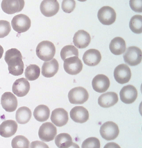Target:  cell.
I'll list each match as a JSON object with an SVG mask.
<instances>
[{
  "mask_svg": "<svg viewBox=\"0 0 142 148\" xmlns=\"http://www.w3.org/2000/svg\"><path fill=\"white\" fill-rule=\"evenodd\" d=\"M97 18L103 25H110L116 21V13L115 10L110 6H103L97 12Z\"/></svg>",
  "mask_w": 142,
  "mask_h": 148,
  "instance_id": "obj_8",
  "label": "cell"
},
{
  "mask_svg": "<svg viewBox=\"0 0 142 148\" xmlns=\"http://www.w3.org/2000/svg\"><path fill=\"white\" fill-rule=\"evenodd\" d=\"M78 50L73 45H67L63 48L61 50L60 56L63 61L70 57H78Z\"/></svg>",
  "mask_w": 142,
  "mask_h": 148,
  "instance_id": "obj_30",
  "label": "cell"
},
{
  "mask_svg": "<svg viewBox=\"0 0 142 148\" xmlns=\"http://www.w3.org/2000/svg\"><path fill=\"white\" fill-rule=\"evenodd\" d=\"M118 101V95L114 92H108L102 94L98 99V104L103 108H109L114 106Z\"/></svg>",
  "mask_w": 142,
  "mask_h": 148,
  "instance_id": "obj_22",
  "label": "cell"
},
{
  "mask_svg": "<svg viewBox=\"0 0 142 148\" xmlns=\"http://www.w3.org/2000/svg\"><path fill=\"white\" fill-rule=\"evenodd\" d=\"M130 29L135 34H141L142 32V16L137 15L133 16L129 22Z\"/></svg>",
  "mask_w": 142,
  "mask_h": 148,
  "instance_id": "obj_29",
  "label": "cell"
},
{
  "mask_svg": "<svg viewBox=\"0 0 142 148\" xmlns=\"http://www.w3.org/2000/svg\"><path fill=\"white\" fill-rule=\"evenodd\" d=\"M17 128V123L16 121L6 120L0 125V135L3 137L9 138L15 135Z\"/></svg>",
  "mask_w": 142,
  "mask_h": 148,
  "instance_id": "obj_21",
  "label": "cell"
},
{
  "mask_svg": "<svg viewBox=\"0 0 142 148\" xmlns=\"http://www.w3.org/2000/svg\"><path fill=\"white\" fill-rule=\"evenodd\" d=\"M100 140L95 137H90L86 139L82 143V148H100Z\"/></svg>",
  "mask_w": 142,
  "mask_h": 148,
  "instance_id": "obj_32",
  "label": "cell"
},
{
  "mask_svg": "<svg viewBox=\"0 0 142 148\" xmlns=\"http://www.w3.org/2000/svg\"><path fill=\"white\" fill-rule=\"evenodd\" d=\"M76 2L74 0H64L62 3V10L66 13H71L75 9Z\"/></svg>",
  "mask_w": 142,
  "mask_h": 148,
  "instance_id": "obj_34",
  "label": "cell"
},
{
  "mask_svg": "<svg viewBox=\"0 0 142 148\" xmlns=\"http://www.w3.org/2000/svg\"><path fill=\"white\" fill-rule=\"evenodd\" d=\"M25 4L23 0H4L1 3V8L6 14L12 15L23 10Z\"/></svg>",
  "mask_w": 142,
  "mask_h": 148,
  "instance_id": "obj_11",
  "label": "cell"
},
{
  "mask_svg": "<svg viewBox=\"0 0 142 148\" xmlns=\"http://www.w3.org/2000/svg\"><path fill=\"white\" fill-rule=\"evenodd\" d=\"M1 103L3 108L9 112L15 111L17 108V99L15 95L10 92H6L3 94Z\"/></svg>",
  "mask_w": 142,
  "mask_h": 148,
  "instance_id": "obj_13",
  "label": "cell"
},
{
  "mask_svg": "<svg viewBox=\"0 0 142 148\" xmlns=\"http://www.w3.org/2000/svg\"><path fill=\"white\" fill-rule=\"evenodd\" d=\"M63 67L67 74L76 75L82 71L83 65L78 57H70L64 61Z\"/></svg>",
  "mask_w": 142,
  "mask_h": 148,
  "instance_id": "obj_9",
  "label": "cell"
},
{
  "mask_svg": "<svg viewBox=\"0 0 142 148\" xmlns=\"http://www.w3.org/2000/svg\"><path fill=\"white\" fill-rule=\"evenodd\" d=\"M32 116V112L27 107H21L18 109L16 113V119L20 124H25L29 122Z\"/></svg>",
  "mask_w": 142,
  "mask_h": 148,
  "instance_id": "obj_27",
  "label": "cell"
},
{
  "mask_svg": "<svg viewBox=\"0 0 142 148\" xmlns=\"http://www.w3.org/2000/svg\"><path fill=\"white\" fill-rule=\"evenodd\" d=\"M68 98L71 104H82L87 101L89 94L86 89L78 86L70 90L68 94Z\"/></svg>",
  "mask_w": 142,
  "mask_h": 148,
  "instance_id": "obj_4",
  "label": "cell"
},
{
  "mask_svg": "<svg viewBox=\"0 0 142 148\" xmlns=\"http://www.w3.org/2000/svg\"><path fill=\"white\" fill-rule=\"evenodd\" d=\"M30 148H48V146L46 144L41 141H35L32 142L31 146Z\"/></svg>",
  "mask_w": 142,
  "mask_h": 148,
  "instance_id": "obj_36",
  "label": "cell"
},
{
  "mask_svg": "<svg viewBox=\"0 0 142 148\" xmlns=\"http://www.w3.org/2000/svg\"><path fill=\"white\" fill-rule=\"evenodd\" d=\"M30 89V83L27 79L24 78L17 79L12 86V91L14 94L18 97L25 96L29 93Z\"/></svg>",
  "mask_w": 142,
  "mask_h": 148,
  "instance_id": "obj_18",
  "label": "cell"
},
{
  "mask_svg": "<svg viewBox=\"0 0 142 148\" xmlns=\"http://www.w3.org/2000/svg\"><path fill=\"white\" fill-rule=\"evenodd\" d=\"M13 30L18 33L27 32L31 27V21L27 15L19 14L14 16L11 22Z\"/></svg>",
  "mask_w": 142,
  "mask_h": 148,
  "instance_id": "obj_5",
  "label": "cell"
},
{
  "mask_svg": "<svg viewBox=\"0 0 142 148\" xmlns=\"http://www.w3.org/2000/svg\"><path fill=\"white\" fill-rule=\"evenodd\" d=\"M51 121L56 126L62 127L67 124L69 121V116L67 111L64 109H55L52 111Z\"/></svg>",
  "mask_w": 142,
  "mask_h": 148,
  "instance_id": "obj_16",
  "label": "cell"
},
{
  "mask_svg": "<svg viewBox=\"0 0 142 148\" xmlns=\"http://www.w3.org/2000/svg\"><path fill=\"white\" fill-rule=\"evenodd\" d=\"M92 86L95 91L103 93L106 91L110 87V79L103 74L97 75L92 80Z\"/></svg>",
  "mask_w": 142,
  "mask_h": 148,
  "instance_id": "obj_15",
  "label": "cell"
},
{
  "mask_svg": "<svg viewBox=\"0 0 142 148\" xmlns=\"http://www.w3.org/2000/svg\"><path fill=\"white\" fill-rule=\"evenodd\" d=\"M33 116L34 118L39 122L47 121L50 116V109L48 106L44 105H40L35 108Z\"/></svg>",
  "mask_w": 142,
  "mask_h": 148,
  "instance_id": "obj_26",
  "label": "cell"
},
{
  "mask_svg": "<svg viewBox=\"0 0 142 148\" xmlns=\"http://www.w3.org/2000/svg\"><path fill=\"white\" fill-rule=\"evenodd\" d=\"M4 60L8 65L9 73L18 76L22 75L24 71L23 56L20 51L16 48H12L6 52Z\"/></svg>",
  "mask_w": 142,
  "mask_h": 148,
  "instance_id": "obj_1",
  "label": "cell"
},
{
  "mask_svg": "<svg viewBox=\"0 0 142 148\" xmlns=\"http://www.w3.org/2000/svg\"><path fill=\"white\" fill-rule=\"evenodd\" d=\"M100 133L101 136L105 140H113L118 136L119 130L115 123L112 121H108L101 126Z\"/></svg>",
  "mask_w": 142,
  "mask_h": 148,
  "instance_id": "obj_3",
  "label": "cell"
},
{
  "mask_svg": "<svg viewBox=\"0 0 142 148\" xmlns=\"http://www.w3.org/2000/svg\"><path fill=\"white\" fill-rule=\"evenodd\" d=\"M59 63L57 60L52 59L48 62L44 63L42 67V74L46 78H51L57 74L59 70Z\"/></svg>",
  "mask_w": 142,
  "mask_h": 148,
  "instance_id": "obj_23",
  "label": "cell"
},
{
  "mask_svg": "<svg viewBox=\"0 0 142 148\" xmlns=\"http://www.w3.org/2000/svg\"><path fill=\"white\" fill-rule=\"evenodd\" d=\"M40 73V69L38 66L35 64H30L25 69V78L29 81H34L38 78Z\"/></svg>",
  "mask_w": 142,
  "mask_h": 148,
  "instance_id": "obj_28",
  "label": "cell"
},
{
  "mask_svg": "<svg viewBox=\"0 0 142 148\" xmlns=\"http://www.w3.org/2000/svg\"><path fill=\"white\" fill-rule=\"evenodd\" d=\"M29 146V140L22 135L16 136L12 141V146L13 148H28Z\"/></svg>",
  "mask_w": 142,
  "mask_h": 148,
  "instance_id": "obj_31",
  "label": "cell"
},
{
  "mask_svg": "<svg viewBox=\"0 0 142 148\" xmlns=\"http://www.w3.org/2000/svg\"><path fill=\"white\" fill-rule=\"evenodd\" d=\"M70 117L73 121L78 123H84L88 120L89 112L82 106H76L70 111Z\"/></svg>",
  "mask_w": 142,
  "mask_h": 148,
  "instance_id": "obj_17",
  "label": "cell"
},
{
  "mask_svg": "<svg viewBox=\"0 0 142 148\" xmlns=\"http://www.w3.org/2000/svg\"><path fill=\"white\" fill-rule=\"evenodd\" d=\"M114 76L116 81L120 84H125L131 78V71L129 67L125 64H120L115 68Z\"/></svg>",
  "mask_w": 142,
  "mask_h": 148,
  "instance_id": "obj_10",
  "label": "cell"
},
{
  "mask_svg": "<svg viewBox=\"0 0 142 148\" xmlns=\"http://www.w3.org/2000/svg\"><path fill=\"white\" fill-rule=\"evenodd\" d=\"M110 49L113 54L119 56L123 54L126 49L125 40L120 37H116L110 42Z\"/></svg>",
  "mask_w": 142,
  "mask_h": 148,
  "instance_id": "obj_24",
  "label": "cell"
},
{
  "mask_svg": "<svg viewBox=\"0 0 142 148\" xmlns=\"http://www.w3.org/2000/svg\"><path fill=\"white\" fill-rule=\"evenodd\" d=\"M142 50L135 46L128 48L123 56L125 63L131 66L140 64L142 62Z\"/></svg>",
  "mask_w": 142,
  "mask_h": 148,
  "instance_id": "obj_6",
  "label": "cell"
},
{
  "mask_svg": "<svg viewBox=\"0 0 142 148\" xmlns=\"http://www.w3.org/2000/svg\"><path fill=\"white\" fill-rule=\"evenodd\" d=\"M36 53L41 60L45 62L49 61L54 58L56 53L55 45L50 41H42L37 46Z\"/></svg>",
  "mask_w": 142,
  "mask_h": 148,
  "instance_id": "obj_2",
  "label": "cell"
},
{
  "mask_svg": "<svg viewBox=\"0 0 142 148\" xmlns=\"http://www.w3.org/2000/svg\"><path fill=\"white\" fill-rule=\"evenodd\" d=\"M90 35L84 30H79L75 33L73 37V43L80 49H84L88 46L91 42Z\"/></svg>",
  "mask_w": 142,
  "mask_h": 148,
  "instance_id": "obj_20",
  "label": "cell"
},
{
  "mask_svg": "<svg viewBox=\"0 0 142 148\" xmlns=\"http://www.w3.org/2000/svg\"><path fill=\"white\" fill-rule=\"evenodd\" d=\"M120 98L125 104H130L134 103L137 97V89L132 85L123 86L120 91Z\"/></svg>",
  "mask_w": 142,
  "mask_h": 148,
  "instance_id": "obj_14",
  "label": "cell"
},
{
  "mask_svg": "<svg viewBox=\"0 0 142 148\" xmlns=\"http://www.w3.org/2000/svg\"><path fill=\"white\" fill-rule=\"evenodd\" d=\"M40 10L43 15L50 17L57 14L59 10V4L56 0L43 1L40 5Z\"/></svg>",
  "mask_w": 142,
  "mask_h": 148,
  "instance_id": "obj_12",
  "label": "cell"
},
{
  "mask_svg": "<svg viewBox=\"0 0 142 148\" xmlns=\"http://www.w3.org/2000/svg\"><path fill=\"white\" fill-rule=\"evenodd\" d=\"M55 143L58 148H68L76 145L72 142V138L69 134L61 133L56 137Z\"/></svg>",
  "mask_w": 142,
  "mask_h": 148,
  "instance_id": "obj_25",
  "label": "cell"
},
{
  "mask_svg": "<svg viewBox=\"0 0 142 148\" xmlns=\"http://www.w3.org/2000/svg\"><path fill=\"white\" fill-rule=\"evenodd\" d=\"M10 22L6 20H0V38L7 36L11 31Z\"/></svg>",
  "mask_w": 142,
  "mask_h": 148,
  "instance_id": "obj_33",
  "label": "cell"
},
{
  "mask_svg": "<svg viewBox=\"0 0 142 148\" xmlns=\"http://www.w3.org/2000/svg\"><path fill=\"white\" fill-rule=\"evenodd\" d=\"M57 134V130L54 124L46 122L40 126L38 131V136L41 140L49 142L55 139Z\"/></svg>",
  "mask_w": 142,
  "mask_h": 148,
  "instance_id": "obj_7",
  "label": "cell"
},
{
  "mask_svg": "<svg viewBox=\"0 0 142 148\" xmlns=\"http://www.w3.org/2000/svg\"><path fill=\"white\" fill-rule=\"evenodd\" d=\"M102 56L99 50L95 49L88 50L84 54L82 60L86 65L89 66H95L99 64Z\"/></svg>",
  "mask_w": 142,
  "mask_h": 148,
  "instance_id": "obj_19",
  "label": "cell"
},
{
  "mask_svg": "<svg viewBox=\"0 0 142 148\" xmlns=\"http://www.w3.org/2000/svg\"><path fill=\"white\" fill-rule=\"evenodd\" d=\"M4 53V49L1 45H0V59L2 58Z\"/></svg>",
  "mask_w": 142,
  "mask_h": 148,
  "instance_id": "obj_37",
  "label": "cell"
},
{
  "mask_svg": "<svg viewBox=\"0 0 142 148\" xmlns=\"http://www.w3.org/2000/svg\"><path fill=\"white\" fill-rule=\"evenodd\" d=\"M142 0H139V1L131 0V1H130V6L132 10L135 12H142Z\"/></svg>",
  "mask_w": 142,
  "mask_h": 148,
  "instance_id": "obj_35",
  "label": "cell"
}]
</instances>
